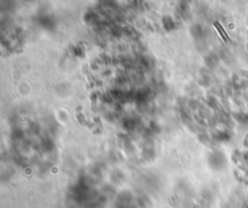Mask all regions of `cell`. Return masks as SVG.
I'll list each match as a JSON object with an SVG mask.
<instances>
[{
    "instance_id": "1",
    "label": "cell",
    "mask_w": 248,
    "mask_h": 208,
    "mask_svg": "<svg viewBox=\"0 0 248 208\" xmlns=\"http://www.w3.org/2000/svg\"><path fill=\"white\" fill-rule=\"evenodd\" d=\"M213 25H214V27H215V28L217 29V30L219 31V33H220V35L222 36V37H223V39H227V40L230 39V38L228 37L227 33H226L225 30L223 29V27L221 26V24H220L219 23H218V21H216V23H214Z\"/></svg>"
}]
</instances>
